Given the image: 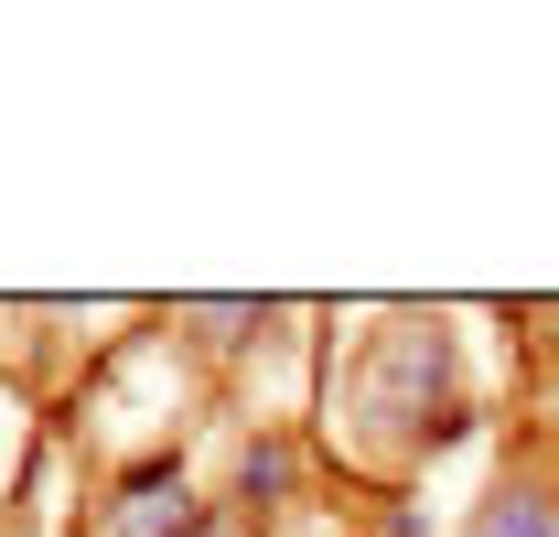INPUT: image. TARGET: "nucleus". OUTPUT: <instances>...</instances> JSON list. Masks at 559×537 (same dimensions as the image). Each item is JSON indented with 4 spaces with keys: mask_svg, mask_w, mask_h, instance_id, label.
Returning a JSON list of instances; mask_svg holds the SVG:
<instances>
[{
    "mask_svg": "<svg viewBox=\"0 0 559 537\" xmlns=\"http://www.w3.org/2000/svg\"><path fill=\"white\" fill-rule=\"evenodd\" d=\"M280 484H290V452L259 441V452H248V494H280Z\"/></svg>",
    "mask_w": 559,
    "mask_h": 537,
    "instance_id": "nucleus-2",
    "label": "nucleus"
},
{
    "mask_svg": "<svg viewBox=\"0 0 559 537\" xmlns=\"http://www.w3.org/2000/svg\"><path fill=\"white\" fill-rule=\"evenodd\" d=\"M474 537H559V516L538 505V494H495L485 516H474Z\"/></svg>",
    "mask_w": 559,
    "mask_h": 537,
    "instance_id": "nucleus-1",
    "label": "nucleus"
}]
</instances>
